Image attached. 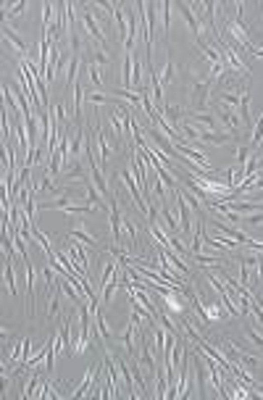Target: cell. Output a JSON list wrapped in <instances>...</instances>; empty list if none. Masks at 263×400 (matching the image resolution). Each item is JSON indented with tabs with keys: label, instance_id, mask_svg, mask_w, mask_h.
<instances>
[{
	"label": "cell",
	"instance_id": "cell-29",
	"mask_svg": "<svg viewBox=\"0 0 263 400\" xmlns=\"http://www.w3.org/2000/svg\"><path fill=\"white\" fill-rule=\"evenodd\" d=\"M40 156H42V150H40V145H34L29 153H27V161H24V166H34V163L40 161Z\"/></svg>",
	"mask_w": 263,
	"mask_h": 400
},
{
	"label": "cell",
	"instance_id": "cell-9",
	"mask_svg": "<svg viewBox=\"0 0 263 400\" xmlns=\"http://www.w3.org/2000/svg\"><path fill=\"white\" fill-rule=\"evenodd\" d=\"M11 263H14V258L6 255L3 261V279H6V287L11 292V298H16V277H14V269H11Z\"/></svg>",
	"mask_w": 263,
	"mask_h": 400
},
{
	"label": "cell",
	"instance_id": "cell-2",
	"mask_svg": "<svg viewBox=\"0 0 263 400\" xmlns=\"http://www.w3.org/2000/svg\"><path fill=\"white\" fill-rule=\"evenodd\" d=\"M95 140H98V166L103 169L111 158V140H108L106 132H103L100 124H95Z\"/></svg>",
	"mask_w": 263,
	"mask_h": 400
},
{
	"label": "cell",
	"instance_id": "cell-25",
	"mask_svg": "<svg viewBox=\"0 0 263 400\" xmlns=\"http://www.w3.org/2000/svg\"><path fill=\"white\" fill-rule=\"evenodd\" d=\"M24 8H27V0H21V3H16V6H3V11H6V19H8V16H11V19H14V16H19Z\"/></svg>",
	"mask_w": 263,
	"mask_h": 400
},
{
	"label": "cell",
	"instance_id": "cell-17",
	"mask_svg": "<svg viewBox=\"0 0 263 400\" xmlns=\"http://www.w3.org/2000/svg\"><path fill=\"white\" fill-rule=\"evenodd\" d=\"M113 95H121L124 100H127L132 108H137V105H142V95H134L132 90H124V87H119V90H113Z\"/></svg>",
	"mask_w": 263,
	"mask_h": 400
},
{
	"label": "cell",
	"instance_id": "cell-10",
	"mask_svg": "<svg viewBox=\"0 0 263 400\" xmlns=\"http://www.w3.org/2000/svg\"><path fill=\"white\" fill-rule=\"evenodd\" d=\"M161 113H163V119H166L168 124H177V126H179V121H182V116H185V111H182L179 105H171V103L163 105Z\"/></svg>",
	"mask_w": 263,
	"mask_h": 400
},
{
	"label": "cell",
	"instance_id": "cell-22",
	"mask_svg": "<svg viewBox=\"0 0 263 400\" xmlns=\"http://www.w3.org/2000/svg\"><path fill=\"white\" fill-rule=\"evenodd\" d=\"M87 77H90V82L95 85V90H100V87H103V79H100V66H95V63H87Z\"/></svg>",
	"mask_w": 263,
	"mask_h": 400
},
{
	"label": "cell",
	"instance_id": "cell-27",
	"mask_svg": "<svg viewBox=\"0 0 263 400\" xmlns=\"http://www.w3.org/2000/svg\"><path fill=\"white\" fill-rule=\"evenodd\" d=\"M245 335H247V340H250V343H253L255 348H263V335H258V332H255V326H247V329H245Z\"/></svg>",
	"mask_w": 263,
	"mask_h": 400
},
{
	"label": "cell",
	"instance_id": "cell-26",
	"mask_svg": "<svg viewBox=\"0 0 263 400\" xmlns=\"http://www.w3.org/2000/svg\"><path fill=\"white\" fill-rule=\"evenodd\" d=\"M247 158H250V145L239 143V148H237V166H245Z\"/></svg>",
	"mask_w": 263,
	"mask_h": 400
},
{
	"label": "cell",
	"instance_id": "cell-6",
	"mask_svg": "<svg viewBox=\"0 0 263 400\" xmlns=\"http://www.w3.org/2000/svg\"><path fill=\"white\" fill-rule=\"evenodd\" d=\"M219 121H221L226 129H229L232 137H237L239 126H242V119H239V113H237V111H229V108H221V111H219Z\"/></svg>",
	"mask_w": 263,
	"mask_h": 400
},
{
	"label": "cell",
	"instance_id": "cell-7",
	"mask_svg": "<svg viewBox=\"0 0 263 400\" xmlns=\"http://www.w3.org/2000/svg\"><path fill=\"white\" fill-rule=\"evenodd\" d=\"M82 21H84V27H87V32H90V37H95V40L100 42V50H106V34H103L100 27L95 24L93 11H84V14H82Z\"/></svg>",
	"mask_w": 263,
	"mask_h": 400
},
{
	"label": "cell",
	"instance_id": "cell-21",
	"mask_svg": "<svg viewBox=\"0 0 263 400\" xmlns=\"http://www.w3.org/2000/svg\"><path fill=\"white\" fill-rule=\"evenodd\" d=\"M37 384H40V374L34 371L32 379H29L27 387H24V392H21V397H34V395H37Z\"/></svg>",
	"mask_w": 263,
	"mask_h": 400
},
{
	"label": "cell",
	"instance_id": "cell-12",
	"mask_svg": "<svg viewBox=\"0 0 263 400\" xmlns=\"http://www.w3.org/2000/svg\"><path fill=\"white\" fill-rule=\"evenodd\" d=\"M140 363H142V369H147V371H155V361H153V350L147 348V343H145V337H142V350H140Z\"/></svg>",
	"mask_w": 263,
	"mask_h": 400
},
{
	"label": "cell",
	"instance_id": "cell-18",
	"mask_svg": "<svg viewBox=\"0 0 263 400\" xmlns=\"http://www.w3.org/2000/svg\"><path fill=\"white\" fill-rule=\"evenodd\" d=\"M161 87L163 85H171V82H174V61H171V58H166V63H163V69H161Z\"/></svg>",
	"mask_w": 263,
	"mask_h": 400
},
{
	"label": "cell",
	"instance_id": "cell-13",
	"mask_svg": "<svg viewBox=\"0 0 263 400\" xmlns=\"http://www.w3.org/2000/svg\"><path fill=\"white\" fill-rule=\"evenodd\" d=\"M203 311H205V319L208 321H219V319H224L226 308H221V303H208V305H203Z\"/></svg>",
	"mask_w": 263,
	"mask_h": 400
},
{
	"label": "cell",
	"instance_id": "cell-19",
	"mask_svg": "<svg viewBox=\"0 0 263 400\" xmlns=\"http://www.w3.org/2000/svg\"><path fill=\"white\" fill-rule=\"evenodd\" d=\"M161 216H163V221H166V229H168L171 234H177V219H174V214H171V208H168L166 203H161Z\"/></svg>",
	"mask_w": 263,
	"mask_h": 400
},
{
	"label": "cell",
	"instance_id": "cell-15",
	"mask_svg": "<svg viewBox=\"0 0 263 400\" xmlns=\"http://www.w3.org/2000/svg\"><path fill=\"white\" fill-rule=\"evenodd\" d=\"M237 363H239V366H242V369L253 371V369H258L260 358H258V356H250V353H242V350H239V356H237Z\"/></svg>",
	"mask_w": 263,
	"mask_h": 400
},
{
	"label": "cell",
	"instance_id": "cell-20",
	"mask_svg": "<svg viewBox=\"0 0 263 400\" xmlns=\"http://www.w3.org/2000/svg\"><path fill=\"white\" fill-rule=\"evenodd\" d=\"M82 100H84V90H82V85H74V116L79 119V116H82Z\"/></svg>",
	"mask_w": 263,
	"mask_h": 400
},
{
	"label": "cell",
	"instance_id": "cell-14",
	"mask_svg": "<svg viewBox=\"0 0 263 400\" xmlns=\"http://www.w3.org/2000/svg\"><path fill=\"white\" fill-rule=\"evenodd\" d=\"M158 8H161V21H163L166 40H168V27H171V8H174V3H168V0H161V3H158Z\"/></svg>",
	"mask_w": 263,
	"mask_h": 400
},
{
	"label": "cell",
	"instance_id": "cell-11",
	"mask_svg": "<svg viewBox=\"0 0 263 400\" xmlns=\"http://www.w3.org/2000/svg\"><path fill=\"white\" fill-rule=\"evenodd\" d=\"M111 126H113V132H116V140H121L124 135H127V129H124V111L121 108H116L111 113Z\"/></svg>",
	"mask_w": 263,
	"mask_h": 400
},
{
	"label": "cell",
	"instance_id": "cell-24",
	"mask_svg": "<svg viewBox=\"0 0 263 400\" xmlns=\"http://www.w3.org/2000/svg\"><path fill=\"white\" fill-rule=\"evenodd\" d=\"M68 237H71V240H76V242H82V245H95V242H98L95 237H90V234H87L84 229H74L71 234H68Z\"/></svg>",
	"mask_w": 263,
	"mask_h": 400
},
{
	"label": "cell",
	"instance_id": "cell-30",
	"mask_svg": "<svg viewBox=\"0 0 263 400\" xmlns=\"http://www.w3.org/2000/svg\"><path fill=\"white\" fill-rule=\"evenodd\" d=\"M242 224H263V211H258V214H245Z\"/></svg>",
	"mask_w": 263,
	"mask_h": 400
},
{
	"label": "cell",
	"instance_id": "cell-28",
	"mask_svg": "<svg viewBox=\"0 0 263 400\" xmlns=\"http://www.w3.org/2000/svg\"><path fill=\"white\" fill-rule=\"evenodd\" d=\"M90 55H93V63H98V66H108L111 61H108V55H106V50H90Z\"/></svg>",
	"mask_w": 263,
	"mask_h": 400
},
{
	"label": "cell",
	"instance_id": "cell-23",
	"mask_svg": "<svg viewBox=\"0 0 263 400\" xmlns=\"http://www.w3.org/2000/svg\"><path fill=\"white\" fill-rule=\"evenodd\" d=\"M95 321H98V332H100V337H103V343H108V340H111V329H108V324H106V319H103L100 311L95 313Z\"/></svg>",
	"mask_w": 263,
	"mask_h": 400
},
{
	"label": "cell",
	"instance_id": "cell-1",
	"mask_svg": "<svg viewBox=\"0 0 263 400\" xmlns=\"http://www.w3.org/2000/svg\"><path fill=\"white\" fill-rule=\"evenodd\" d=\"M211 87H213V79L211 77H195V79H192L190 98H192V111H195V113L205 108L208 95H211Z\"/></svg>",
	"mask_w": 263,
	"mask_h": 400
},
{
	"label": "cell",
	"instance_id": "cell-4",
	"mask_svg": "<svg viewBox=\"0 0 263 400\" xmlns=\"http://www.w3.org/2000/svg\"><path fill=\"white\" fill-rule=\"evenodd\" d=\"M211 227H216V229H221L226 237H232V240H237L239 245H250V237L242 232V229H234V227H229V224H224L221 221V216L216 214V219H211Z\"/></svg>",
	"mask_w": 263,
	"mask_h": 400
},
{
	"label": "cell",
	"instance_id": "cell-16",
	"mask_svg": "<svg viewBox=\"0 0 263 400\" xmlns=\"http://www.w3.org/2000/svg\"><path fill=\"white\" fill-rule=\"evenodd\" d=\"M260 143H263V113L258 116V121H255V126H253V137H250V150H253V148H260Z\"/></svg>",
	"mask_w": 263,
	"mask_h": 400
},
{
	"label": "cell",
	"instance_id": "cell-3",
	"mask_svg": "<svg viewBox=\"0 0 263 400\" xmlns=\"http://www.w3.org/2000/svg\"><path fill=\"white\" fill-rule=\"evenodd\" d=\"M3 40L14 45L19 55H29V45H27V40L21 37V34H19L14 27H8V21H3Z\"/></svg>",
	"mask_w": 263,
	"mask_h": 400
},
{
	"label": "cell",
	"instance_id": "cell-8",
	"mask_svg": "<svg viewBox=\"0 0 263 400\" xmlns=\"http://www.w3.org/2000/svg\"><path fill=\"white\" fill-rule=\"evenodd\" d=\"M192 121L198 124V129H208V132H216V129H219V119H213V116L205 113V111H198L192 116Z\"/></svg>",
	"mask_w": 263,
	"mask_h": 400
},
{
	"label": "cell",
	"instance_id": "cell-5",
	"mask_svg": "<svg viewBox=\"0 0 263 400\" xmlns=\"http://www.w3.org/2000/svg\"><path fill=\"white\" fill-rule=\"evenodd\" d=\"M174 8L182 14V19L190 24V29H192V34H195L198 40H203V32H205V27H200L198 24V19H195V14H192V8H190V3H174Z\"/></svg>",
	"mask_w": 263,
	"mask_h": 400
}]
</instances>
